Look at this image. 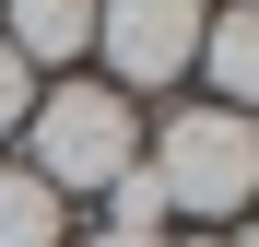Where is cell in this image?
<instances>
[{"instance_id": "1", "label": "cell", "mask_w": 259, "mask_h": 247, "mask_svg": "<svg viewBox=\"0 0 259 247\" xmlns=\"http://www.w3.org/2000/svg\"><path fill=\"white\" fill-rule=\"evenodd\" d=\"M130 165H142V106L130 94H106V82H35L24 177H48L59 200H106Z\"/></svg>"}, {"instance_id": "2", "label": "cell", "mask_w": 259, "mask_h": 247, "mask_svg": "<svg viewBox=\"0 0 259 247\" xmlns=\"http://www.w3.org/2000/svg\"><path fill=\"white\" fill-rule=\"evenodd\" d=\"M153 188H165V212H200V224H224V212H247L259 200V118H236V106H177L153 130Z\"/></svg>"}, {"instance_id": "3", "label": "cell", "mask_w": 259, "mask_h": 247, "mask_svg": "<svg viewBox=\"0 0 259 247\" xmlns=\"http://www.w3.org/2000/svg\"><path fill=\"white\" fill-rule=\"evenodd\" d=\"M200 24L212 0H95V59H106V94H165V82L200 71Z\"/></svg>"}, {"instance_id": "4", "label": "cell", "mask_w": 259, "mask_h": 247, "mask_svg": "<svg viewBox=\"0 0 259 247\" xmlns=\"http://www.w3.org/2000/svg\"><path fill=\"white\" fill-rule=\"evenodd\" d=\"M0 47H12L35 82H71V59L95 47V0H0Z\"/></svg>"}, {"instance_id": "5", "label": "cell", "mask_w": 259, "mask_h": 247, "mask_svg": "<svg viewBox=\"0 0 259 247\" xmlns=\"http://www.w3.org/2000/svg\"><path fill=\"white\" fill-rule=\"evenodd\" d=\"M200 71H212V106L259 118V0H224L200 24Z\"/></svg>"}, {"instance_id": "6", "label": "cell", "mask_w": 259, "mask_h": 247, "mask_svg": "<svg viewBox=\"0 0 259 247\" xmlns=\"http://www.w3.org/2000/svg\"><path fill=\"white\" fill-rule=\"evenodd\" d=\"M59 235H71V200L24 165H0V247H59Z\"/></svg>"}, {"instance_id": "7", "label": "cell", "mask_w": 259, "mask_h": 247, "mask_svg": "<svg viewBox=\"0 0 259 247\" xmlns=\"http://www.w3.org/2000/svg\"><path fill=\"white\" fill-rule=\"evenodd\" d=\"M106 235H165V188H153V165H130V177L106 188Z\"/></svg>"}, {"instance_id": "8", "label": "cell", "mask_w": 259, "mask_h": 247, "mask_svg": "<svg viewBox=\"0 0 259 247\" xmlns=\"http://www.w3.org/2000/svg\"><path fill=\"white\" fill-rule=\"evenodd\" d=\"M24 118H35V71L0 47V141H24Z\"/></svg>"}, {"instance_id": "9", "label": "cell", "mask_w": 259, "mask_h": 247, "mask_svg": "<svg viewBox=\"0 0 259 247\" xmlns=\"http://www.w3.org/2000/svg\"><path fill=\"white\" fill-rule=\"evenodd\" d=\"M82 247H165V235H106V224H95V235H82Z\"/></svg>"}, {"instance_id": "10", "label": "cell", "mask_w": 259, "mask_h": 247, "mask_svg": "<svg viewBox=\"0 0 259 247\" xmlns=\"http://www.w3.org/2000/svg\"><path fill=\"white\" fill-rule=\"evenodd\" d=\"M189 247H236V235H189Z\"/></svg>"}, {"instance_id": "11", "label": "cell", "mask_w": 259, "mask_h": 247, "mask_svg": "<svg viewBox=\"0 0 259 247\" xmlns=\"http://www.w3.org/2000/svg\"><path fill=\"white\" fill-rule=\"evenodd\" d=\"M236 247H259V212H247V235H236Z\"/></svg>"}]
</instances>
